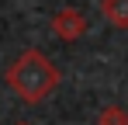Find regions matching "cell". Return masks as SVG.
<instances>
[{"label": "cell", "instance_id": "obj_2", "mask_svg": "<svg viewBox=\"0 0 128 125\" xmlns=\"http://www.w3.org/2000/svg\"><path fill=\"white\" fill-rule=\"evenodd\" d=\"M52 31L59 35L62 42H76L86 35V14L76 11V7H62L56 18H52Z\"/></svg>", "mask_w": 128, "mask_h": 125}, {"label": "cell", "instance_id": "obj_1", "mask_svg": "<svg viewBox=\"0 0 128 125\" xmlns=\"http://www.w3.org/2000/svg\"><path fill=\"white\" fill-rule=\"evenodd\" d=\"M7 87L28 104H38L45 101L56 87H59V66L52 59H45V52L38 49H28L21 52L18 59L10 62L7 70Z\"/></svg>", "mask_w": 128, "mask_h": 125}, {"label": "cell", "instance_id": "obj_5", "mask_svg": "<svg viewBox=\"0 0 128 125\" xmlns=\"http://www.w3.org/2000/svg\"><path fill=\"white\" fill-rule=\"evenodd\" d=\"M18 125H28V122H18Z\"/></svg>", "mask_w": 128, "mask_h": 125}, {"label": "cell", "instance_id": "obj_4", "mask_svg": "<svg viewBox=\"0 0 128 125\" xmlns=\"http://www.w3.org/2000/svg\"><path fill=\"white\" fill-rule=\"evenodd\" d=\"M97 125H128V111L118 108V104H107L100 111V118H97Z\"/></svg>", "mask_w": 128, "mask_h": 125}, {"label": "cell", "instance_id": "obj_3", "mask_svg": "<svg viewBox=\"0 0 128 125\" xmlns=\"http://www.w3.org/2000/svg\"><path fill=\"white\" fill-rule=\"evenodd\" d=\"M100 14L107 18L111 28H128V0H100Z\"/></svg>", "mask_w": 128, "mask_h": 125}]
</instances>
